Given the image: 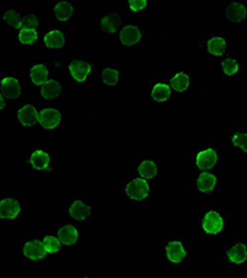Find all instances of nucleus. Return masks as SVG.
Instances as JSON below:
<instances>
[{
    "label": "nucleus",
    "instance_id": "1",
    "mask_svg": "<svg viewBox=\"0 0 247 278\" xmlns=\"http://www.w3.org/2000/svg\"><path fill=\"white\" fill-rule=\"evenodd\" d=\"M148 192H150V188H148V184L145 179L142 178H136L133 179L132 182L127 184L126 187V193L130 198L136 199V201H141V199L146 198L148 196Z\"/></svg>",
    "mask_w": 247,
    "mask_h": 278
},
{
    "label": "nucleus",
    "instance_id": "2",
    "mask_svg": "<svg viewBox=\"0 0 247 278\" xmlns=\"http://www.w3.org/2000/svg\"><path fill=\"white\" fill-rule=\"evenodd\" d=\"M224 221L223 218L216 211H209L203 220V229L208 234H218L223 230Z\"/></svg>",
    "mask_w": 247,
    "mask_h": 278
},
{
    "label": "nucleus",
    "instance_id": "3",
    "mask_svg": "<svg viewBox=\"0 0 247 278\" xmlns=\"http://www.w3.org/2000/svg\"><path fill=\"white\" fill-rule=\"evenodd\" d=\"M46 249H45L44 242L39 241V240H32L25 244L24 247V255L29 257L30 260H41L46 257Z\"/></svg>",
    "mask_w": 247,
    "mask_h": 278
},
{
    "label": "nucleus",
    "instance_id": "4",
    "mask_svg": "<svg viewBox=\"0 0 247 278\" xmlns=\"http://www.w3.org/2000/svg\"><path fill=\"white\" fill-rule=\"evenodd\" d=\"M39 121L45 129H55L61 121V114L56 109H44L39 114Z\"/></svg>",
    "mask_w": 247,
    "mask_h": 278
},
{
    "label": "nucleus",
    "instance_id": "5",
    "mask_svg": "<svg viewBox=\"0 0 247 278\" xmlns=\"http://www.w3.org/2000/svg\"><path fill=\"white\" fill-rule=\"evenodd\" d=\"M218 161V155H216L215 150L213 148H208L205 151H201L196 156V166L201 169V171H208V169L213 168L214 165Z\"/></svg>",
    "mask_w": 247,
    "mask_h": 278
},
{
    "label": "nucleus",
    "instance_id": "6",
    "mask_svg": "<svg viewBox=\"0 0 247 278\" xmlns=\"http://www.w3.org/2000/svg\"><path fill=\"white\" fill-rule=\"evenodd\" d=\"M20 213V204L14 199H2L0 202V218L15 219Z\"/></svg>",
    "mask_w": 247,
    "mask_h": 278
},
{
    "label": "nucleus",
    "instance_id": "7",
    "mask_svg": "<svg viewBox=\"0 0 247 278\" xmlns=\"http://www.w3.org/2000/svg\"><path fill=\"white\" fill-rule=\"evenodd\" d=\"M21 93V88H20L19 82L15 78H4L1 80V95L9 99H15Z\"/></svg>",
    "mask_w": 247,
    "mask_h": 278
},
{
    "label": "nucleus",
    "instance_id": "8",
    "mask_svg": "<svg viewBox=\"0 0 247 278\" xmlns=\"http://www.w3.org/2000/svg\"><path fill=\"white\" fill-rule=\"evenodd\" d=\"M90 70H92V66L87 62H82V61H73L69 65L70 74L78 82L85 80V78L89 74Z\"/></svg>",
    "mask_w": 247,
    "mask_h": 278
},
{
    "label": "nucleus",
    "instance_id": "9",
    "mask_svg": "<svg viewBox=\"0 0 247 278\" xmlns=\"http://www.w3.org/2000/svg\"><path fill=\"white\" fill-rule=\"evenodd\" d=\"M39 114L32 105H25L17 111V118L22 125L34 126L39 121Z\"/></svg>",
    "mask_w": 247,
    "mask_h": 278
},
{
    "label": "nucleus",
    "instance_id": "10",
    "mask_svg": "<svg viewBox=\"0 0 247 278\" xmlns=\"http://www.w3.org/2000/svg\"><path fill=\"white\" fill-rule=\"evenodd\" d=\"M141 39L140 30L136 26H125L120 32V40L125 46H132L137 44Z\"/></svg>",
    "mask_w": 247,
    "mask_h": 278
},
{
    "label": "nucleus",
    "instance_id": "11",
    "mask_svg": "<svg viewBox=\"0 0 247 278\" xmlns=\"http://www.w3.org/2000/svg\"><path fill=\"white\" fill-rule=\"evenodd\" d=\"M166 252H167L168 260L175 264H178L185 257V250L183 249V245L180 241L170 242L166 247Z\"/></svg>",
    "mask_w": 247,
    "mask_h": 278
},
{
    "label": "nucleus",
    "instance_id": "12",
    "mask_svg": "<svg viewBox=\"0 0 247 278\" xmlns=\"http://www.w3.org/2000/svg\"><path fill=\"white\" fill-rule=\"evenodd\" d=\"M226 16L229 20L234 22L243 21L246 17V9L243 4L240 2H233L226 9Z\"/></svg>",
    "mask_w": 247,
    "mask_h": 278
},
{
    "label": "nucleus",
    "instance_id": "13",
    "mask_svg": "<svg viewBox=\"0 0 247 278\" xmlns=\"http://www.w3.org/2000/svg\"><path fill=\"white\" fill-rule=\"evenodd\" d=\"M122 25V20H120L119 15L113 12V14L107 15L105 17H103L102 22H100V27L103 31L109 32V34H114Z\"/></svg>",
    "mask_w": 247,
    "mask_h": 278
},
{
    "label": "nucleus",
    "instance_id": "14",
    "mask_svg": "<svg viewBox=\"0 0 247 278\" xmlns=\"http://www.w3.org/2000/svg\"><path fill=\"white\" fill-rule=\"evenodd\" d=\"M216 183V177L214 174L208 173V172H203V173L199 176L198 181H196V186L200 192L204 193H210L214 189Z\"/></svg>",
    "mask_w": 247,
    "mask_h": 278
},
{
    "label": "nucleus",
    "instance_id": "15",
    "mask_svg": "<svg viewBox=\"0 0 247 278\" xmlns=\"http://www.w3.org/2000/svg\"><path fill=\"white\" fill-rule=\"evenodd\" d=\"M61 84L56 80H47L41 88V95L45 99H55V98L59 97L61 94Z\"/></svg>",
    "mask_w": 247,
    "mask_h": 278
},
{
    "label": "nucleus",
    "instance_id": "16",
    "mask_svg": "<svg viewBox=\"0 0 247 278\" xmlns=\"http://www.w3.org/2000/svg\"><path fill=\"white\" fill-rule=\"evenodd\" d=\"M69 215L75 220H84L90 215V208L80 201H77L69 208Z\"/></svg>",
    "mask_w": 247,
    "mask_h": 278
},
{
    "label": "nucleus",
    "instance_id": "17",
    "mask_svg": "<svg viewBox=\"0 0 247 278\" xmlns=\"http://www.w3.org/2000/svg\"><path fill=\"white\" fill-rule=\"evenodd\" d=\"M59 239L61 240L62 244L64 245H73L78 240V231L72 225H65L60 229Z\"/></svg>",
    "mask_w": 247,
    "mask_h": 278
},
{
    "label": "nucleus",
    "instance_id": "18",
    "mask_svg": "<svg viewBox=\"0 0 247 278\" xmlns=\"http://www.w3.org/2000/svg\"><path fill=\"white\" fill-rule=\"evenodd\" d=\"M228 257L234 264H243L247 260V249L244 244H238L228 251Z\"/></svg>",
    "mask_w": 247,
    "mask_h": 278
},
{
    "label": "nucleus",
    "instance_id": "19",
    "mask_svg": "<svg viewBox=\"0 0 247 278\" xmlns=\"http://www.w3.org/2000/svg\"><path fill=\"white\" fill-rule=\"evenodd\" d=\"M30 77H31L32 82L36 85H44L47 82L49 70H47V68L44 65H36L31 68Z\"/></svg>",
    "mask_w": 247,
    "mask_h": 278
},
{
    "label": "nucleus",
    "instance_id": "20",
    "mask_svg": "<svg viewBox=\"0 0 247 278\" xmlns=\"http://www.w3.org/2000/svg\"><path fill=\"white\" fill-rule=\"evenodd\" d=\"M45 45H46L49 49H61L64 45V36L61 31L59 30H54V31L49 32V34L45 36Z\"/></svg>",
    "mask_w": 247,
    "mask_h": 278
},
{
    "label": "nucleus",
    "instance_id": "21",
    "mask_svg": "<svg viewBox=\"0 0 247 278\" xmlns=\"http://www.w3.org/2000/svg\"><path fill=\"white\" fill-rule=\"evenodd\" d=\"M32 167L36 169H45L49 167L50 156L44 151H35L31 155V158L29 160Z\"/></svg>",
    "mask_w": 247,
    "mask_h": 278
},
{
    "label": "nucleus",
    "instance_id": "22",
    "mask_svg": "<svg viewBox=\"0 0 247 278\" xmlns=\"http://www.w3.org/2000/svg\"><path fill=\"white\" fill-rule=\"evenodd\" d=\"M72 14L73 7L68 1H61L55 6V15L61 21H65V20L69 19L72 16Z\"/></svg>",
    "mask_w": 247,
    "mask_h": 278
},
{
    "label": "nucleus",
    "instance_id": "23",
    "mask_svg": "<svg viewBox=\"0 0 247 278\" xmlns=\"http://www.w3.org/2000/svg\"><path fill=\"white\" fill-rule=\"evenodd\" d=\"M226 42L223 37H213L208 41V50L214 56H221L225 52Z\"/></svg>",
    "mask_w": 247,
    "mask_h": 278
},
{
    "label": "nucleus",
    "instance_id": "24",
    "mask_svg": "<svg viewBox=\"0 0 247 278\" xmlns=\"http://www.w3.org/2000/svg\"><path fill=\"white\" fill-rule=\"evenodd\" d=\"M171 97V88L167 84H162L158 83L153 87L152 90V98L156 102H165Z\"/></svg>",
    "mask_w": 247,
    "mask_h": 278
},
{
    "label": "nucleus",
    "instance_id": "25",
    "mask_svg": "<svg viewBox=\"0 0 247 278\" xmlns=\"http://www.w3.org/2000/svg\"><path fill=\"white\" fill-rule=\"evenodd\" d=\"M138 173L142 178H153L157 174V167L152 161H143L140 166H138Z\"/></svg>",
    "mask_w": 247,
    "mask_h": 278
},
{
    "label": "nucleus",
    "instance_id": "26",
    "mask_svg": "<svg viewBox=\"0 0 247 278\" xmlns=\"http://www.w3.org/2000/svg\"><path fill=\"white\" fill-rule=\"evenodd\" d=\"M171 85L173 87V89H176L177 92H183L188 88L189 85V77L185 73H177L175 77L171 79Z\"/></svg>",
    "mask_w": 247,
    "mask_h": 278
},
{
    "label": "nucleus",
    "instance_id": "27",
    "mask_svg": "<svg viewBox=\"0 0 247 278\" xmlns=\"http://www.w3.org/2000/svg\"><path fill=\"white\" fill-rule=\"evenodd\" d=\"M19 40L21 44L32 45L37 40L36 30L34 29H21L19 34Z\"/></svg>",
    "mask_w": 247,
    "mask_h": 278
},
{
    "label": "nucleus",
    "instance_id": "28",
    "mask_svg": "<svg viewBox=\"0 0 247 278\" xmlns=\"http://www.w3.org/2000/svg\"><path fill=\"white\" fill-rule=\"evenodd\" d=\"M44 245L49 254H55V252L60 251V249H61V240L49 235V236L45 237Z\"/></svg>",
    "mask_w": 247,
    "mask_h": 278
},
{
    "label": "nucleus",
    "instance_id": "29",
    "mask_svg": "<svg viewBox=\"0 0 247 278\" xmlns=\"http://www.w3.org/2000/svg\"><path fill=\"white\" fill-rule=\"evenodd\" d=\"M4 20L9 25L14 26L15 29H21L22 25V19L20 17V15L17 12H15L14 10H9L4 14Z\"/></svg>",
    "mask_w": 247,
    "mask_h": 278
},
{
    "label": "nucleus",
    "instance_id": "30",
    "mask_svg": "<svg viewBox=\"0 0 247 278\" xmlns=\"http://www.w3.org/2000/svg\"><path fill=\"white\" fill-rule=\"evenodd\" d=\"M119 79V72L117 70H112V68H107L103 72V80L105 84L108 85H115Z\"/></svg>",
    "mask_w": 247,
    "mask_h": 278
},
{
    "label": "nucleus",
    "instance_id": "31",
    "mask_svg": "<svg viewBox=\"0 0 247 278\" xmlns=\"http://www.w3.org/2000/svg\"><path fill=\"white\" fill-rule=\"evenodd\" d=\"M223 70L225 72V74L228 75H233L238 72L239 70V65L235 60L233 58H226L225 61L223 62Z\"/></svg>",
    "mask_w": 247,
    "mask_h": 278
},
{
    "label": "nucleus",
    "instance_id": "32",
    "mask_svg": "<svg viewBox=\"0 0 247 278\" xmlns=\"http://www.w3.org/2000/svg\"><path fill=\"white\" fill-rule=\"evenodd\" d=\"M39 26V20L35 15H26V16L22 19V25L21 29H34L36 30Z\"/></svg>",
    "mask_w": 247,
    "mask_h": 278
},
{
    "label": "nucleus",
    "instance_id": "33",
    "mask_svg": "<svg viewBox=\"0 0 247 278\" xmlns=\"http://www.w3.org/2000/svg\"><path fill=\"white\" fill-rule=\"evenodd\" d=\"M233 143L247 152V134H235L233 138Z\"/></svg>",
    "mask_w": 247,
    "mask_h": 278
},
{
    "label": "nucleus",
    "instance_id": "34",
    "mask_svg": "<svg viewBox=\"0 0 247 278\" xmlns=\"http://www.w3.org/2000/svg\"><path fill=\"white\" fill-rule=\"evenodd\" d=\"M146 4H147V0H128V5L133 11L142 10L143 7H146Z\"/></svg>",
    "mask_w": 247,
    "mask_h": 278
}]
</instances>
